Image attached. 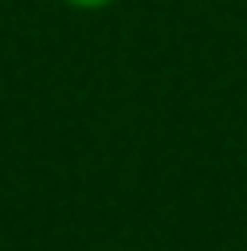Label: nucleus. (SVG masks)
Listing matches in <instances>:
<instances>
[{"label":"nucleus","mask_w":247,"mask_h":251,"mask_svg":"<svg viewBox=\"0 0 247 251\" xmlns=\"http://www.w3.org/2000/svg\"><path fill=\"white\" fill-rule=\"evenodd\" d=\"M62 4H70V8H82V13H99V8H111L116 0H62Z\"/></svg>","instance_id":"f257e3e1"}]
</instances>
